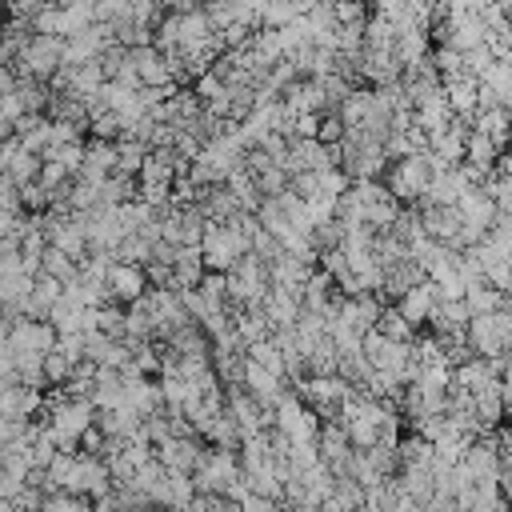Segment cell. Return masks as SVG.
Wrapping results in <instances>:
<instances>
[{"mask_svg": "<svg viewBox=\"0 0 512 512\" xmlns=\"http://www.w3.org/2000/svg\"><path fill=\"white\" fill-rule=\"evenodd\" d=\"M76 368H80V364L68 360L64 352H56V348L44 356V380H48V384H68V380L76 376Z\"/></svg>", "mask_w": 512, "mask_h": 512, "instance_id": "12", "label": "cell"}, {"mask_svg": "<svg viewBox=\"0 0 512 512\" xmlns=\"http://www.w3.org/2000/svg\"><path fill=\"white\" fill-rule=\"evenodd\" d=\"M248 360H252L256 368H264V372H272V376L288 380V364H284V352L276 348V340H272V336H268V340H260V344H252V348H248Z\"/></svg>", "mask_w": 512, "mask_h": 512, "instance_id": "9", "label": "cell"}, {"mask_svg": "<svg viewBox=\"0 0 512 512\" xmlns=\"http://www.w3.org/2000/svg\"><path fill=\"white\" fill-rule=\"evenodd\" d=\"M0 20H4V12H0Z\"/></svg>", "mask_w": 512, "mask_h": 512, "instance_id": "16", "label": "cell"}, {"mask_svg": "<svg viewBox=\"0 0 512 512\" xmlns=\"http://www.w3.org/2000/svg\"><path fill=\"white\" fill-rule=\"evenodd\" d=\"M0 212H8V216H20V212H24L20 188H16L8 176H0Z\"/></svg>", "mask_w": 512, "mask_h": 512, "instance_id": "14", "label": "cell"}, {"mask_svg": "<svg viewBox=\"0 0 512 512\" xmlns=\"http://www.w3.org/2000/svg\"><path fill=\"white\" fill-rule=\"evenodd\" d=\"M240 476H244V468L232 448H204V456L192 472V484H196V496H228Z\"/></svg>", "mask_w": 512, "mask_h": 512, "instance_id": "3", "label": "cell"}, {"mask_svg": "<svg viewBox=\"0 0 512 512\" xmlns=\"http://www.w3.org/2000/svg\"><path fill=\"white\" fill-rule=\"evenodd\" d=\"M200 456H204V448H200L196 436H172V440H164L156 448V460H160V468L168 476H192L196 464H200Z\"/></svg>", "mask_w": 512, "mask_h": 512, "instance_id": "7", "label": "cell"}, {"mask_svg": "<svg viewBox=\"0 0 512 512\" xmlns=\"http://www.w3.org/2000/svg\"><path fill=\"white\" fill-rule=\"evenodd\" d=\"M316 512H332V508H328V504H324V508H316Z\"/></svg>", "mask_w": 512, "mask_h": 512, "instance_id": "15", "label": "cell"}, {"mask_svg": "<svg viewBox=\"0 0 512 512\" xmlns=\"http://www.w3.org/2000/svg\"><path fill=\"white\" fill-rule=\"evenodd\" d=\"M436 304H440V296H436V288L428 284V280H420L416 288H408L400 300H396V312L412 324V328H420V324H432V316H436Z\"/></svg>", "mask_w": 512, "mask_h": 512, "instance_id": "8", "label": "cell"}, {"mask_svg": "<svg viewBox=\"0 0 512 512\" xmlns=\"http://www.w3.org/2000/svg\"><path fill=\"white\" fill-rule=\"evenodd\" d=\"M252 240L236 228V224H208L204 236H200V256H204V268L208 272H220L228 276L244 256H248Z\"/></svg>", "mask_w": 512, "mask_h": 512, "instance_id": "2", "label": "cell"}, {"mask_svg": "<svg viewBox=\"0 0 512 512\" xmlns=\"http://www.w3.org/2000/svg\"><path fill=\"white\" fill-rule=\"evenodd\" d=\"M40 512H92V500H80V496H68V492H52V496H44Z\"/></svg>", "mask_w": 512, "mask_h": 512, "instance_id": "13", "label": "cell"}, {"mask_svg": "<svg viewBox=\"0 0 512 512\" xmlns=\"http://www.w3.org/2000/svg\"><path fill=\"white\" fill-rule=\"evenodd\" d=\"M376 332L384 336V340H396V344H416V328L396 312V304L392 308H384L380 312V320H376Z\"/></svg>", "mask_w": 512, "mask_h": 512, "instance_id": "10", "label": "cell"}, {"mask_svg": "<svg viewBox=\"0 0 512 512\" xmlns=\"http://www.w3.org/2000/svg\"><path fill=\"white\" fill-rule=\"evenodd\" d=\"M148 292V272L140 268V264H124V260H112V268H108V296H112V304H136L140 296Z\"/></svg>", "mask_w": 512, "mask_h": 512, "instance_id": "6", "label": "cell"}, {"mask_svg": "<svg viewBox=\"0 0 512 512\" xmlns=\"http://www.w3.org/2000/svg\"><path fill=\"white\" fill-rule=\"evenodd\" d=\"M268 292H272V272H268V264H260L256 256H244V260L228 272V300H232V308L264 304Z\"/></svg>", "mask_w": 512, "mask_h": 512, "instance_id": "4", "label": "cell"}, {"mask_svg": "<svg viewBox=\"0 0 512 512\" xmlns=\"http://www.w3.org/2000/svg\"><path fill=\"white\" fill-rule=\"evenodd\" d=\"M40 276H48V280H56V284H72V280L80 276V264H76V260H68L64 252L48 248V252H44V260H40Z\"/></svg>", "mask_w": 512, "mask_h": 512, "instance_id": "11", "label": "cell"}, {"mask_svg": "<svg viewBox=\"0 0 512 512\" xmlns=\"http://www.w3.org/2000/svg\"><path fill=\"white\" fill-rule=\"evenodd\" d=\"M432 180H436V172H432V164H428V156L424 152H416V156H404V160H392L388 164V172H384V188H388V196L404 208V204H420L424 196H428V188H432Z\"/></svg>", "mask_w": 512, "mask_h": 512, "instance_id": "1", "label": "cell"}, {"mask_svg": "<svg viewBox=\"0 0 512 512\" xmlns=\"http://www.w3.org/2000/svg\"><path fill=\"white\" fill-rule=\"evenodd\" d=\"M8 348L20 352V356H48L56 348V328L48 320H12V332H8Z\"/></svg>", "mask_w": 512, "mask_h": 512, "instance_id": "5", "label": "cell"}]
</instances>
